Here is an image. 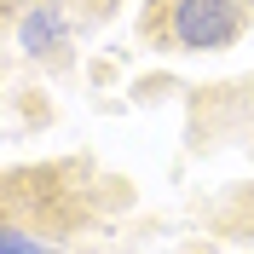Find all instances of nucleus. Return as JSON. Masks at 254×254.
I'll list each match as a JSON object with an SVG mask.
<instances>
[{"label": "nucleus", "mask_w": 254, "mask_h": 254, "mask_svg": "<svg viewBox=\"0 0 254 254\" xmlns=\"http://www.w3.org/2000/svg\"><path fill=\"white\" fill-rule=\"evenodd\" d=\"M249 29V0H156L144 12V35L168 52H231Z\"/></svg>", "instance_id": "nucleus-2"}, {"label": "nucleus", "mask_w": 254, "mask_h": 254, "mask_svg": "<svg viewBox=\"0 0 254 254\" xmlns=\"http://www.w3.org/2000/svg\"><path fill=\"white\" fill-rule=\"evenodd\" d=\"M17 47L41 69H69V58H75V17L58 0H29L17 12Z\"/></svg>", "instance_id": "nucleus-3"}, {"label": "nucleus", "mask_w": 254, "mask_h": 254, "mask_svg": "<svg viewBox=\"0 0 254 254\" xmlns=\"http://www.w3.org/2000/svg\"><path fill=\"white\" fill-rule=\"evenodd\" d=\"M249 6H254V0H249Z\"/></svg>", "instance_id": "nucleus-6"}, {"label": "nucleus", "mask_w": 254, "mask_h": 254, "mask_svg": "<svg viewBox=\"0 0 254 254\" xmlns=\"http://www.w3.org/2000/svg\"><path fill=\"white\" fill-rule=\"evenodd\" d=\"M214 225H220L225 237L254 243V185H237L231 196H220V208H214Z\"/></svg>", "instance_id": "nucleus-4"}, {"label": "nucleus", "mask_w": 254, "mask_h": 254, "mask_svg": "<svg viewBox=\"0 0 254 254\" xmlns=\"http://www.w3.org/2000/svg\"><path fill=\"white\" fill-rule=\"evenodd\" d=\"M87 162H41L0 174V254H64V243L93 220Z\"/></svg>", "instance_id": "nucleus-1"}, {"label": "nucleus", "mask_w": 254, "mask_h": 254, "mask_svg": "<svg viewBox=\"0 0 254 254\" xmlns=\"http://www.w3.org/2000/svg\"><path fill=\"white\" fill-rule=\"evenodd\" d=\"M190 254H214V249H202V243H196V249H190Z\"/></svg>", "instance_id": "nucleus-5"}]
</instances>
